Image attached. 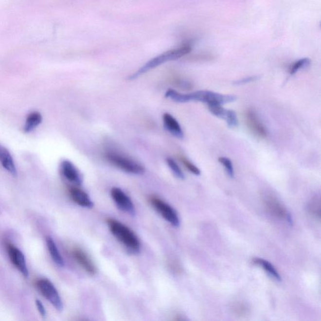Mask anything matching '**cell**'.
<instances>
[{
  "instance_id": "6da1fadb",
  "label": "cell",
  "mask_w": 321,
  "mask_h": 321,
  "mask_svg": "<svg viewBox=\"0 0 321 321\" xmlns=\"http://www.w3.org/2000/svg\"><path fill=\"white\" fill-rule=\"evenodd\" d=\"M106 222L112 235L129 252L134 254H137L140 252V239L131 229L114 218H107Z\"/></svg>"
},
{
  "instance_id": "2e32d148",
  "label": "cell",
  "mask_w": 321,
  "mask_h": 321,
  "mask_svg": "<svg viewBox=\"0 0 321 321\" xmlns=\"http://www.w3.org/2000/svg\"><path fill=\"white\" fill-rule=\"evenodd\" d=\"M46 243L48 250L49 251L52 260H54V262L58 266L63 268L65 266L64 260L61 254H60L57 246H56L55 242H54V240L52 239L51 236H47L46 238Z\"/></svg>"
},
{
  "instance_id": "9c48e42d",
  "label": "cell",
  "mask_w": 321,
  "mask_h": 321,
  "mask_svg": "<svg viewBox=\"0 0 321 321\" xmlns=\"http://www.w3.org/2000/svg\"><path fill=\"white\" fill-rule=\"evenodd\" d=\"M245 121L249 130L255 136L259 138L267 137L268 131L254 110L252 109L247 110L245 113Z\"/></svg>"
},
{
  "instance_id": "7a4b0ae2",
  "label": "cell",
  "mask_w": 321,
  "mask_h": 321,
  "mask_svg": "<svg viewBox=\"0 0 321 321\" xmlns=\"http://www.w3.org/2000/svg\"><path fill=\"white\" fill-rule=\"evenodd\" d=\"M191 51H192V47H191L190 45H185L181 47L178 48V49L171 50V51L164 52V53L158 55L157 57L152 58L146 64L141 67L136 72L130 75L128 79L133 80L137 79L141 75L144 74L147 71L156 68V67L160 66V65L164 64V63L171 61V60H177L179 58L183 57L186 54H189Z\"/></svg>"
},
{
  "instance_id": "52a82bcc",
  "label": "cell",
  "mask_w": 321,
  "mask_h": 321,
  "mask_svg": "<svg viewBox=\"0 0 321 321\" xmlns=\"http://www.w3.org/2000/svg\"><path fill=\"white\" fill-rule=\"evenodd\" d=\"M263 201L265 207L270 214L277 218L285 219L291 224L292 222L291 215L277 198L272 195L266 194L264 195Z\"/></svg>"
},
{
  "instance_id": "603a6c76",
  "label": "cell",
  "mask_w": 321,
  "mask_h": 321,
  "mask_svg": "<svg viewBox=\"0 0 321 321\" xmlns=\"http://www.w3.org/2000/svg\"><path fill=\"white\" fill-rule=\"evenodd\" d=\"M224 119L227 121V125L230 127L237 126L238 124L237 116L233 110H227Z\"/></svg>"
},
{
  "instance_id": "4316f807",
  "label": "cell",
  "mask_w": 321,
  "mask_h": 321,
  "mask_svg": "<svg viewBox=\"0 0 321 321\" xmlns=\"http://www.w3.org/2000/svg\"><path fill=\"white\" fill-rule=\"evenodd\" d=\"M233 307L234 311L236 312V314H240V315H242L243 314L246 313L247 311L246 305L243 304L242 303H236Z\"/></svg>"
},
{
  "instance_id": "277c9868",
  "label": "cell",
  "mask_w": 321,
  "mask_h": 321,
  "mask_svg": "<svg viewBox=\"0 0 321 321\" xmlns=\"http://www.w3.org/2000/svg\"><path fill=\"white\" fill-rule=\"evenodd\" d=\"M236 97L233 95H225L208 90H199L190 94H183L184 103L190 101H198L210 104H223L232 103Z\"/></svg>"
},
{
  "instance_id": "ba28073f",
  "label": "cell",
  "mask_w": 321,
  "mask_h": 321,
  "mask_svg": "<svg viewBox=\"0 0 321 321\" xmlns=\"http://www.w3.org/2000/svg\"><path fill=\"white\" fill-rule=\"evenodd\" d=\"M110 195L117 207L121 211L126 213L130 215L134 216L136 214V208L131 199L121 188H112L110 190Z\"/></svg>"
},
{
  "instance_id": "d6986e66",
  "label": "cell",
  "mask_w": 321,
  "mask_h": 321,
  "mask_svg": "<svg viewBox=\"0 0 321 321\" xmlns=\"http://www.w3.org/2000/svg\"><path fill=\"white\" fill-rule=\"evenodd\" d=\"M311 64V60L308 58H303L302 59L299 60L298 61H297L290 66L289 69V73L290 74L294 75L295 73L298 72V71L303 68H305L309 66Z\"/></svg>"
},
{
  "instance_id": "484cf974",
  "label": "cell",
  "mask_w": 321,
  "mask_h": 321,
  "mask_svg": "<svg viewBox=\"0 0 321 321\" xmlns=\"http://www.w3.org/2000/svg\"><path fill=\"white\" fill-rule=\"evenodd\" d=\"M257 79L258 77H256V76H251V77L244 78V79H242L236 80V81L233 82V84H235V85H243V84L250 83V82H254Z\"/></svg>"
},
{
  "instance_id": "cb8c5ba5",
  "label": "cell",
  "mask_w": 321,
  "mask_h": 321,
  "mask_svg": "<svg viewBox=\"0 0 321 321\" xmlns=\"http://www.w3.org/2000/svg\"><path fill=\"white\" fill-rule=\"evenodd\" d=\"M180 160L183 164V165L186 167L188 170H189L191 173L195 175H199L201 174V171L199 170L198 167L195 165L193 162H191L189 160L184 157L183 156H181L179 157Z\"/></svg>"
},
{
  "instance_id": "ac0fdd59",
  "label": "cell",
  "mask_w": 321,
  "mask_h": 321,
  "mask_svg": "<svg viewBox=\"0 0 321 321\" xmlns=\"http://www.w3.org/2000/svg\"><path fill=\"white\" fill-rule=\"evenodd\" d=\"M252 261L255 265L262 267L273 278L279 282L282 281L281 275H280L279 272L275 269L273 265L268 262V260L260 259V258H254Z\"/></svg>"
},
{
  "instance_id": "9a60e30c",
  "label": "cell",
  "mask_w": 321,
  "mask_h": 321,
  "mask_svg": "<svg viewBox=\"0 0 321 321\" xmlns=\"http://www.w3.org/2000/svg\"><path fill=\"white\" fill-rule=\"evenodd\" d=\"M0 163L8 173L17 176V171L12 155L5 147L0 145Z\"/></svg>"
},
{
  "instance_id": "7c38bea8",
  "label": "cell",
  "mask_w": 321,
  "mask_h": 321,
  "mask_svg": "<svg viewBox=\"0 0 321 321\" xmlns=\"http://www.w3.org/2000/svg\"><path fill=\"white\" fill-rule=\"evenodd\" d=\"M60 171L63 177L70 183L77 186L82 185V177L79 170L69 160H62L60 163Z\"/></svg>"
},
{
  "instance_id": "30bf717a",
  "label": "cell",
  "mask_w": 321,
  "mask_h": 321,
  "mask_svg": "<svg viewBox=\"0 0 321 321\" xmlns=\"http://www.w3.org/2000/svg\"><path fill=\"white\" fill-rule=\"evenodd\" d=\"M71 255L77 263L88 274L94 275L97 273V268L89 256L85 251L79 247H73L71 250Z\"/></svg>"
},
{
  "instance_id": "8fae6325",
  "label": "cell",
  "mask_w": 321,
  "mask_h": 321,
  "mask_svg": "<svg viewBox=\"0 0 321 321\" xmlns=\"http://www.w3.org/2000/svg\"><path fill=\"white\" fill-rule=\"evenodd\" d=\"M6 247H7L8 255H9L13 264L18 268L24 277L27 278L29 277V270H28L25 257L23 253L10 243L6 244Z\"/></svg>"
},
{
  "instance_id": "8992f818",
  "label": "cell",
  "mask_w": 321,
  "mask_h": 321,
  "mask_svg": "<svg viewBox=\"0 0 321 321\" xmlns=\"http://www.w3.org/2000/svg\"><path fill=\"white\" fill-rule=\"evenodd\" d=\"M36 287L58 311L62 312L64 309L61 298L54 284L49 279H42L36 283Z\"/></svg>"
},
{
  "instance_id": "ffe728a7",
  "label": "cell",
  "mask_w": 321,
  "mask_h": 321,
  "mask_svg": "<svg viewBox=\"0 0 321 321\" xmlns=\"http://www.w3.org/2000/svg\"><path fill=\"white\" fill-rule=\"evenodd\" d=\"M166 163L176 177L180 179H184V175L183 171H182L178 164L177 163V162L174 160H173L171 158H168L166 159Z\"/></svg>"
},
{
  "instance_id": "83f0119b",
  "label": "cell",
  "mask_w": 321,
  "mask_h": 321,
  "mask_svg": "<svg viewBox=\"0 0 321 321\" xmlns=\"http://www.w3.org/2000/svg\"><path fill=\"white\" fill-rule=\"evenodd\" d=\"M36 307H37L39 313L40 314V315L42 316L43 318H45V317L46 316V310H45L44 306H43L42 302L37 299V300H36Z\"/></svg>"
},
{
  "instance_id": "44dd1931",
  "label": "cell",
  "mask_w": 321,
  "mask_h": 321,
  "mask_svg": "<svg viewBox=\"0 0 321 321\" xmlns=\"http://www.w3.org/2000/svg\"><path fill=\"white\" fill-rule=\"evenodd\" d=\"M208 109H209L210 112H211L212 114H214V116L218 117V118H222L224 119L225 117V114H226L227 109H225L221 105L219 104H208Z\"/></svg>"
},
{
  "instance_id": "d4e9b609",
  "label": "cell",
  "mask_w": 321,
  "mask_h": 321,
  "mask_svg": "<svg viewBox=\"0 0 321 321\" xmlns=\"http://www.w3.org/2000/svg\"><path fill=\"white\" fill-rule=\"evenodd\" d=\"M320 199H314L313 201L310 203L309 206V211L312 213L314 216H318L320 218Z\"/></svg>"
},
{
  "instance_id": "5b68a950",
  "label": "cell",
  "mask_w": 321,
  "mask_h": 321,
  "mask_svg": "<svg viewBox=\"0 0 321 321\" xmlns=\"http://www.w3.org/2000/svg\"><path fill=\"white\" fill-rule=\"evenodd\" d=\"M149 202L167 222L170 223L173 227L179 226L180 220L178 214L171 205L162 199L155 196H152L149 198Z\"/></svg>"
},
{
  "instance_id": "7402d4cb",
  "label": "cell",
  "mask_w": 321,
  "mask_h": 321,
  "mask_svg": "<svg viewBox=\"0 0 321 321\" xmlns=\"http://www.w3.org/2000/svg\"><path fill=\"white\" fill-rule=\"evenodd\" d=\"M218 161L224 167L225 170H226L229 177L233 178L234 170L232 160L227 157H220L218 158Z\"/></svg>"
},
{
  "instance_id": "e0dca14e",
  "label": "cell",
  "mask_w": 321,
  "mask_h": 321,
  "mask_svg": "<svg viewBox=\"0 0 321 321\" xmlns=\"http://www.w3.org/2000/svg\"><path fill=\"white\" fill-rule=\"evenodd\" d=\"M42 121V116L40 112L36 111L31 112L28 115L27 119H26L25 125L23 127L24 131L27 133L32 132L40 125Z\"/></svg>"
},
{
  "instance_id": "3957f363",
  "label": "cell",
  "mask_w": 321,
  "mask_h": 321,
  "mask_svg": "<svg viewBox=\"0 0 321 321\" xmlns=\"http://www.w3.org/2000/svg\"><path fill=\"white\" fill-rule=\"evenodd\" d=\"M105 157L110 164L125 173L142 175L145 172L144 167L142 164L118 151H107L105 153Z\"/></svg>"
},
{
  "instance_id": "4fadbf2b",
  "label": "cell",
  "mask_w": 321,
  "mask_h": 321,
  "mask_svg": "<svg viewBox=\"0 0 321 321\" xmlns=\"http://www.w3.org/2000/svg\"><path fill=\"white\" fill-rule=\"evenodd\" d=\"M69 195L73 202L82 207L91 208L94 207V203L89 195L78 187H71L69 190Z\"/></svg>"
},
{
  "instance_id": "5bb4252c",
  "label": "cell",
  "mask_w": 321,
  "mask_h": 321,
  "mask_svg": "<svg viewBox=\"0 0 321 321\" xmlns=\"http://www.w3.org/2000/svg\"><path fill=\"white\" fill-rule=\"evenodd\" d=\"M162 121L164 127L173 136L179 139L184 138V133L177 119L170 113H164L162 115Z\"/></svg>"
}]
</instances>
